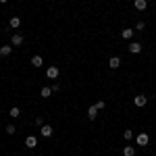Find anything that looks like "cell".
I'll use <instances>...</instances> for the list:
<instances>
[{"label":"cell","instance_id":"1","mask_svg":"<svg viewBox=\"0 0 156 156\" xmlns=\"http://www.w3.org/2000/svg\"><path fill=\"white\" fill-rule=\"evenodd\" d=\"M58 75H60V69L56 65H50L46 69V79H58Z\"/></svg>","mask_w":156,"mask_h":156},{"label":"cell","instance_id":"2","mask_svg":"<svg viewBox=\"0 0 156 156\" xmlns=\"http://www.w3.org/2000/svg\"><path fill=\"white\" fill-rule=\"evenodd\" d=\"M133 104L137 108H144L146 104H148V96H144V94H137V96L133 98Z\"/></svg>","mask_w":156,"mask_h":156},{"label":"cell","instance_id":"3","mask_svg":"<svg viewBox=\"0 0 156 156\" xmlns=\"http://www.w3.org/2000/svg\"><path fill=\"white\" fill-rule=\"evenodd\" d=\"M135 142H137V146H148L150 135H148V133H137V135H135Z\"/></svg>","mask_w":156,"mask_h":156},{"label":"cell","instance_id":"4","mask_svg":"<svg viewBox=\"0 0 156 156\" xmlns=\"http://www.w3.org/2000/svg\"><path fill=\"white\" fill-rule=\"evenodd\" d=\"M23 34H12L11 36V46L12 48H15V46H21V44H23Z\"/></svg>","mask_w":156,"mask_h":156},{"label":"cell","instance_id":"5","mask_svg":"<svg viewBox=\"0 0 156 156\" xmlns=\"http://www.w3.org/2000/svg\"><path fill=\"white\" fill-rule=\"evenodd\" d=\"M36 146H37V137H36V135H27V137H25V148L34 150Z\"/></svg>","mask_w":156,"mask_h":156},{"label":"cell","instance_id":"6","mask_svg":"<svg viewBox=\"0 0 156 156\" xmlns=\"http://www.w3.org/2000/svg\"><path fill=\"white\" fill-rule=\"evenodd\" d=\"M52 131H54V129H52L50 125H46V123L40 127V135H42V137H50V135H52Z\"/></svg>","mask_w":156,"mask_h":156},{"label":"cell","instance_id":"7","mask_svg":"<svg viewBox=\"0 0 156 156\" xmlns=\"http://www.w3.org/2000/svg\"><path fill=\"white\" fill-rule=\"evenodd\" d=\"M121 62H123V60H121L119 56H110V58H108V67H110V69H119Z\"/></svg>","mask_w":156,"mask_h":156},{"label":"cell","instance_id":"8","mask_svg":"<svg viewBox=\"0 0 156 156\" xmlns=\"http://www.w3.org/2000/svg\"><path fill=\"white\" fill-rule=\"evenodd\" d=\"M29 62H31V67H36V69H40V67L44 65V58H42L40 54H36V56H31V60H29Z\"/></svg>","mask_w":156,"mask_h":156},{"label":"cell","instance_id":"9","mask_svg":"<svg viewBox=\"0 0 156 156\" xmlns=\"http://www.w3.org/2000/svg\"><path fill=\"white\" fill-rule=\"evenodd\" d=\"M98 112H100V110L96 108V104H92V106L87 108V119H90V121H94V119L98 117Z\"/></svg>","mask_w":156,"mask_h":156},{"label":"cell","instance_id":"10","mask_svg":"<svg viewBox=\"0 0 156 156\" xmlns=\"http://www.w3.org/2000/svg\"><path fill=\"white\" fill-rule=\"evenodd\" d=\"M129 52H131V54H140V52H142V44H140V42H131V44H129Z\"/></svg>","mask_w":156,"mask_h":156},{"label":"cell","instance_id":"11","mask_svg":"<svg viewBox=\"0 0 156 156\" xmlns=\"http://www.w3.org/2000/svg\"><path fill=\"white\" fill-rule=\"evenodd\" d=\"M133 6L137 11H146L148 9V0H133Z\"/></svg>","mask_w":156,"mask_h":156},{"label":"cell","instance_id":"12","mask_svg":"<svg viewBox=\"0 0 156 156\" xmlns=\"http://www.w3.org/2000/svg\"><path fill=\"white\" fill-rule=\"evenodd\" d=\"M133 34H135V29H123V31H121V37H123V40H131Z\"/></svg>","mask_w":156,"mask_h":156},{"label":"cell","instance_id":"13","mask_svg":"<svg viewBox=\"0 0 156 156\" xmlns=\"http://www.w3.org/2000/svg\"><path fill=\"white\" fill-rule=\"evenodd\" d=\"M40 96H42V98H50V96H52V87H50V85H44L42 92H40Z\"/></svg>","mask_w":156,"mask_h":156},{"label":"cell","instance_id":"14","mask_svg":"<svg viewBox=\"0 0 156 156\" xmlns=\"http://www.w3.org/2000/svg\"><path fill=\"white\" fill-rule=\"evenodd\" d=\"M12 54V46H0V56H11Z\"/></svg>","mask_w":156,"mask_h":156},{"label":"cell","instance_id":"15","mask_svg":"<svg viewBox=\"0 0 156 156\" xmlns=\"http://www.w3.org/2000/svg\"><path fill=\"white\" fill-rule=\"evenodd\" d=\"M123 156H135V148L133 146H123Z\"/></svg>","mask_w":156,"mask_h":156},{"label":"cell","instance_id":"16","mask_svg":"<svg viewBox=\"0 0 156 156\" xmlns=\"http://www.w3.org/2000/svg\"><path fill=\"white\" fill-rule=\"evenodd\" d=\"M9 115H11L12 119H17V117H19V115H21V108H19V106H12L11 110H9Z\"/></svg>","mask_w":156,"mask_h":156},{"label":"cell","instance_id":"17","mask_svg":"<svg viewBox=\"0 0 156 156\" xmlns=\"http://www.w3.org/2000/svg\"><path fill=\"white\" fill-rule=\"evenodd\" d=\"M123 140H125V142H131L133 140V131L131 129H125V131H123Z\"/></svg>","mask_w":156,"mask_h":156},{"label":"cell","instance_id":"18","mask_svg":"<svg viewBox=\"0 0 156 156\" xmlns=\"http://www.w3.org/2000/svg\"><path fill=\"white\" fill-rule=\"evenodd\" d=\"M9 25H11L12 29H17V27H19V25H21V19H19V17H12L11 21H9Z\"/></svg>","mask_w":156,"mask_h":156},{"label":"cell","instance_id":"19","mask_svg":"<svg viewBox=\"0 0 156 156\" xmlns=\"http://www.w3.org/2000/svg\"><path fill=\"white\" fill-rule=\"evenodd\" d=\"M133 29H135V31H144V29H146V23H144V21H137Z\"/></svg>","mask_w":156,"mask_h":156},{"label":"cell","instance_id":"20","mask_svg":"<svg viewBox=\"0 0 156 156\" xmlns=\"http://www.w3.org/2000/svg\"><path fill=\"white\" fill-rule=\"evenodd\" d=\"M96 108H98V110H104V108H106V102H104V100H98V102H96Z\"/></svg>","mask_w":156,"mask_h":156},{"label":"cell","instance_id":"21","mask_svg":"<svg viewBox=\"0 0 156 156\" xmlns=\"http://www.w3.org/2000/svg\"><path fill=\"white\" fill-rule=\"evenodd\" d=\"M34 123H36L37 127H42V125H44V117H42V115H40V117H36V121H34Z\"/></svg>","mask_w":156,"mask_h":156},{"label":"cell","instance_id":"22","mask_svg":"<svg viewBox=\"0 0 156 156\" xmlns=\"http://www.w3.org/2000/svg\"><path fill=\"white\" fill-rule=\"evenodd\" d=\"M15 131H17V127H15V125H6V133H9V135H12Z\"/></svg>","mask_w":156,"mask_h":156},{"label":"cell","instance_id":"23","mask_svg":"<svg viewBox=\"0 0 156 156\" xmlns=\"http://www.w3.org/2000/svg\"><path fill=\"white\" fill-rule=\"evenodd\" d=\"M50 87H52V94H56V92H60V83H52Z\"/></svg>","mask_w":156,"mask_h":156},{"label":"cell","instance_id":"24","mask_svg":"<svg viewBox=\"0 0 156 156\" xmlns=\"http://www.w3.org/2000/svg\"><path fill=\"white\" fill-rule=\"evenodd\" d=\"M6 2H9V0H0V4H6Z\"/></svg>","mask_w":156,"mask_h":156},{"label":"cell","instance_id":"25","mask_svg":"<svg viewBox=\"0 0 156 156\" xmlns=\"http://www.w3.org/2000/svg\"><path fill=\"white\" fill-rule=\"evenodd\" d=\"M0 127H2V123H0Z\"/></svg>","mask_w":156,"mask_h":156},{"label":"cell","instance_id":"26","mask_svg":"<svg viewBox=\"0 0 156 156\" xmlns=\"http://www.w3.org/2000/svg\"><path fill=\"white\" fill-rule=\"evenodd\" d=\"M154 98H156V94H154Z\"/></svg>","mask_w":156,"mask_h":156}]
</instances>
